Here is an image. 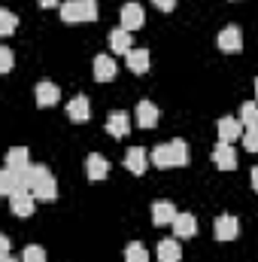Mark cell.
I'll list each match as a JSON object with an SVG mask.
<instances>
[{"mask_svg": "<svg viewBox=\"0 0 258 262\" xmlns=\"http://www.w3.org/2000/svg\"><path fill=\"white\" fill-rule=\"evenodd\" d=\"M24 189H31L40 201H55L58 198V183L46 165H31L24 171Z\"/></svg>", "mask_w": 258, "mask_h": 262, "instance_id": "6da1fadb", "label": "cell"}, {"mask_svg": "<svg viewBox=\"0 0 258 262\" xmlns=\"http://www.w3.org/2000/svg\"><path fill=\"white\" fill-rule=\"evenodd\" d=\"M100 9L97 0H67L61 3V18L67 25H79V21H97Z\"/></svg>", "mask_w": 258, "mask_h": 262, "instance_id": "7a4b0ae2", "label": "cell"}, {"mask_svg": "<svg viewBox=\"0 0 258 262\" xmlns=\"http://www.w3.org/2000/svg\"><path fill=\"white\" fill-rule=\"evenodd\" d=\"M216 46H219L222 52H240V49H243V34H240V28H237V25L222 28L219 37H216Z\"/></svg>", "mask_w": 258, "mask_h": 262, "instance_id": "3957f363", "label": "cell"}, {"mask_svg": "<svg viewBox=\"0 0 258 262\" xmlns=\"http://www.w3.org/2000/svg\"><path fill=\"white\" fill-rule=\"evenodd\" d=\"M213 162H216L219 171H234V168H237V149H234L231 143L219 140V143L213 146Z\"/></svg>", "mask_w": 258, "mask_h": 262, "instance_id": "277c9868", "label": "cell"}, {"mask_svg": "<svg viewBox=\"0 0 258 262\" xmlns=\"http://www.w3.org/2000/svg\"><path fill=\"white\" fill-rule=\"evenodd\" d=\"M34 201H37V195H34L31 189H18L15 195H9V210H12L15 216H31L34 207H37Z\"/></svg>", "mask_w": 258, "mask_h": 262, "instance_id": "5b68a950", "label": "cell"}, {"mask_svg": "<svg viewBox=\"0 0 258 262\" xmlns=\"http://www.w3.org/2000/svg\"><path fill=\"white\" fill-rule=\"evenodd\" d=\"M34 98H37V107H55V104L61 101V89H58L55 82H49V79H40Z\"/></svg>", "mask_w": 258, "mask_h": 262, "instance_id": "8992f818", "label": "cell"}, {"mask_svg": "<svg viewBox=\"0 0 258 262\" xmlns=\"http://www.w3.org/2000/svg\"><path fill=\"white\" fill-rule=\"evenodd\" d=\"M176 216H179V210L173 207V201L158 198V201L152 204V223H155V226H173Z\"/></svg>", "mask_w": 258, "mask_h": 262, "instance_id": "52a82bcc", "label": "cell"}, {"mask_svg": "<svg viewBox=\"0 0 258 262\" xmlns=\"http://www.w3.org/2000/svg\"><path fill=\"white\" fill-rule=\"evenodd\" d=\"M213 232H216V241H234V238H237V232H240V223H237V216L222 213V216H216Z\"/></svg>", "mask_w": 258, "mask_h": 262, "instance_id": "ba28073f", "label": "cell"}, {"mask_svg": "<svg viewBox=\"0 0 258 262\" xmlns=\"http://www.w3.org/2000/svg\"><path fill=\"white\" fill-rule=\"evenodd\" d=\"M216 131H219V140L234 143L237 137H243V122L234 119V116H222V119L216 122Z\"/></svg>", "mask_w": 258, "mask_h": 262, "instance_id": "9c48e42d", "label": "cell"}, {"mask_svg": "<svg viewBox=\"0 0 258 262\" xmlns=\"http://www.w3.org/2000/svg\"><path fill=\"white\" fill-rule=\"evenodd\" d=\"M85 174H88L91 183H100V180H107V174H110V162H107L104 156L91 152V156L85 159Z\"/></svg>", "mask_w": 258, "mask_h": 262, "instance_id": "30bf717a", "label": "cell"}, {"mask_svg": "<svg viewBox=\"0 0 258 262\" xmlns=\"http://www.w3.org/2000/svg\"><path fill=\"white\" fill-rule=\"evenodd\" d=\"M119 15H122V28H125V31H137V28H143V21H146V12H143L140 3H125Z\"/></svg>", "mask_w": 258, "mask_h": 262, "instance_id": "8fae6325", "label": "cell"}, {"mask_svg": "<svg viewBox=\"0 0 258 262\" xmlns=\"http://www.w3.org/2000/svg\"><path fill=\"white\" fill-rule=\"evenodd\" d=\"M158 119H161V113H158V107L152 101H140L137 104V125L140 128H155Z\"/></svg>", "mask_w": 258, "mask_h": 262, "instance_id": "7c38bea8", "label": "cell"}, {"mask_svg": "<svg viewBox=\"0 0 258 262\" xmlns=\"http://www.w3.org/2000/svg\"><path fill=\"white\" fill-rule=\"evenodd\" d=\"M18 189H24V174H18L12 168H3V174H0V192L9 198V195H15Z\"/></svg>", "mask_w": 258, "mask_h": 262, "instance_id": "4fadbf2b", "label": "cell"}, {"mask_svg": "<svg viewBox=\"0 0 258 262\" xmlns=\"http://www.w3.org/2000/svg\"><path fill=\"white\" fill-rule=\"evenodd\" d=\"M152 159L146 156V149H140V146H131L128 152H125V168H128L131 174H146V165H149Z\"/></svg>", "mask_w": 258, "mask_h": 262, "instance_id": "5bb4252c", "label": "cell"}, {"mask_svg": "<svg viewBox=\"0 0 258 262\" xmlns=\"http://www.w3.org/2000/svg\"><path fill=\"white\" fill-rule=\"evenodd\" d=\"M67 116H70L73 122H88V116H91V104H88V98H85V95H76V98L67 104Z\"/></svg>", "mask_w": 258, "mask_h": 262, "instance_id": "9a60e30c", "label": "cell"}, {"mask_svg": "<svg viewBox=\"0 0 258 262\" xmlns=\"http://www.w3.org/2000/svg\"><path fill=\"white\" fill-rule=\"evenodd\" d=\"M31 152L24 149V146H12L9 152H6V168H12V171H18V174H24L28 168H31V159H28Z\"/></svg>", "mask_w": 258, "mask_h": 262, "instance_id": "2e32d148", "label": "cell"}, {"mask_svg": "<svg viewBox=\"0 0 258 262\" xmlns=\"http://www.w3.org/2000/svg\"><path fill=\"white\" fill-rule=\"evenodd\" d=\"M107 131H110L113 137H125V134H131V119H128V113H122V110L110 113V116H107Z\"/></svg>", "mask_w": 258, "mask_h": 262, "instance_id": "e0dca14e", "label": "cell"}, {"mask_svg": "<svg viewBox=\"0 0 258 262\" xmlns=\"http://www.w3.org/2000/svg\"><path fill=\"white\" fill-rule=\"evenodd\" d=\"M116 73H119V67H116V61L110 55H97L94 58V79L97 82H110Z\"/></svg>", "mask_w": 258, "mask_h": 262, "instance_id": "ac0fdd59", "label": "cell"}, {"mask_svg": "<svg viewBox=\"0 0 258 262\" xmlns=\"http://www.w3.org/2000/svg\"><path fill=\"white\" fill-rule=\"evenodd\" d=\"M173 235H176V238H194V235H197V220H194V213H179V216L173 220Z\"/></svg>", "mask_w": 258, "mask_h": 262, "instance_id": "d6986e66", "label": "cell"}, {"mask_svg": "<svg viewBox=\"0 0 258 262\" xmlns=\"http://www.w3.org/2000/svg\"><path fill=\"white\" fill-rule=\"evenodd\" d=\"M110 46H113V52H116V55H128L131 49H134L131 31H125V28H116V31L110 34Z\"/></svg>", "mask_w": 258, "mask_h": 262, "instance_id": "ffe728a7", "label": "cell"}, {"mask_svg": "<svg viewBox=\"0 0 258 262\" xmlns=\"http://www.w3.org/2000/svg\"><path fill=\"white\" fill-rule=\"evenodd\" d=\"M183 259V247L176 238H164L158 244V262H179Z\"/></svg>", "mask_w": 258, "mask_h": 262, "instance_id": "44dd1931", "label": "cell"}, {"mask_svg": "<svg viewBox=\"0 0 258 262\" xmlns=\"http://www.w3.org/2000/svg\"><path fill=\"white\" fill-rule=\"evenodd\" d=\"M125 58H128V70H131V73H146L149 64H152V58H149V52H146V49H131Z\"/></svg>", "mask_w": 258, "mask_h": 262, "instance_id": "7402d4cb", "label": "cell"}, {"mask_svg": "<svg viewBox=\"0 0 258 262\" xmlns=\"http://www.w3.org/2000/svg\"><path fill=\"white\" fill-rule=\"evenodd\" d=\"M152 165L155 168H173V152H170V143H158L152 152H149Z\"/></svg>", "mask_w": 258, "mask_h": 262, "instance_id": "603a6c76", "label": "cell"}, {"mask_svg": "<svg viewBox=\"0 0 258 262\" xmlns=\"http://www.w3.org/2000/svg\"><path fill=\"white\" fill-rule=\"evenodd\" d=\"M170 152H173V168H183L189 165V143L186 140H170Z\"/></svg>", "mask_w": 258, "mask_h": 262, "instance_id": "cb8c5ba5", "label": "cell"}, {"mask_svg": "<svg viewBox=\"0 0 258 262\" xmlns=\"http://www.w3.org/2000/svg\"><path fill=\"white\" fill-rule=\"evenodd\" d=\"M240 122H243L246 128H255L258 125V104L255 101H246V104L240 107Z\"/></svg>", "mask_w": 258, "mask_h": 262, "instance_id": "d4e9b609", "label": "cell"}, {"mask_svg": "<svg viewBox=\"0 0 258 262\" xmlns=\"http://www.w3.org/2000/svg\"><path fill=\"white\" fill-rule=\"evenodd\" d=\"M125 262H149L146 247H143L140 241H131L128 247H125Z\"/></svg>", "mask_w": 258, "mask_h": 262, "instance_id": "484cf974", "label": "cell"}, {"mask_svg": "<svg viewBox=\"0 0 258 262\" xmlns=\"http://www.w3.org/2000/svg\"><path fill=\"white\" fill-rule=\"evenodd\" d=\"M15 25H18V18H15L9 9H0V34H3V37H12V34H15Z\"/></svg>", "mask_w": 258, "mask_h": 262, "instance_id": "4316f807", "label": "cell"}, {"mask_svg": "<svg viewBox=\"0 0 258 262\" xmlns=\"http://www.w3.org/2000/svg\"><path fill=\"white\" fill-rule=\"evenodd\" d=\"M21 262H46V250L40 244H31L21 250Z\"/></svg>", "mask_w": 258, "mask_h": 262, "instance_id": "83f0119b", "label": "cell"}, {"mask_svg": "<svg viewBox=\"0 0 258 262\" xmlns=\"http://www.w3.org/2000/svg\"><path fill=\"white\" fill-rule=\"evenodd\" d=\"M243 149L258 152V125H255V128H246V131H243Z\"/></svg>", "mask_w": 258, "mask_h": 262, "instance_id": "f1b7e54d", "label": "cell"}, {"mask_svg": "<svg viewBox=\"0 0 258 262\" xmlns=\"http://www.w3.org/2000/svg\"><path fill=\"white\" fill-rule=\"evenodd\" d=\"M0 70H3V73H9V70H12V49H9V46H3V49H0Z\"/></svg>", "mask_w": 258, "mask_h": 262, "instance_id": "f546056e", "label": "cell"}, {"mask_svg": "<svg viewBox=\"0 0 258 262\" xmlns=\"http://www.w3.org/2000/svg\"><path fill=\"white\" fill-rule=\"evenodd\" d=\"M161 12H170V9H176V0H152Z\"/></svg>", "mask_w": 258, "mask_h": 262, "instance_id": "4dcf8cb0", "label": "cell"}, {"mask_svg": "<svg viewBox=\"0 0 258 262\" xmlns=\"http://www.w3.org/2000/svg\"><path fill=\"white\" fill-rule=\"evenodd\" d=\"M0 256H9V235H0Z\"/></svg>", "mask_w": 258, "mask_h": 262, "instance_id": "1f68e13d", "label": "cell"}, {"mask_svg": "<svg viewBox=\"0 0 258 262\" xmlns=\"http://www.w3.org/2000/svg\"><path fill=\"white\" fill-rule=\"evenodd\" d=\"M37 3H40V6H43V9H55V6H58V3H61V0H37Z\"/></svg>", "mask_w": 258, "mask_h": 262, "instance_id": "d6a6232c", "label": "cell"}, {"mask_svg": "<svg viewBox=\"0 0 258 262\" xmlns=\"http://www.w3.org/2000/svg\"><path fill=\"white\" fill-rule=\"evenodd\" d=\"M249 177H252V189H255V192H258V165H255V168H252V174H249Z\"/></svg>", "mask_w": 258, "mask_h": 262, "instance_id": "836d02e7", "label": "cell"}, {"mask_svg": "<svg viewBox=\"0 0 258 262\" xmlns=\"http://www.w3.org/2000/svg\"><path fill=\"white\" fill-rule=\"evenodd\" d=\"M0 262H15L12 256H0Z\"/></svg>", "mask_w": 258, "mask_h": 262, "instance_id": "e575fe53", "label": "cell"}, {"mask_svg": "<svg viewBox=\"0 0 258 262\" xmlns=\"http://www.w3.org/2000/svg\"><path fill=\"white\" fill-rule=\"evenodd\" d=\"M255 98H258V79H255Z\"/></svg>", "mask_w": 258, "mask_h": 262, "instance_id": "d590c367", "label": "cell"}]
</instances>
